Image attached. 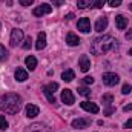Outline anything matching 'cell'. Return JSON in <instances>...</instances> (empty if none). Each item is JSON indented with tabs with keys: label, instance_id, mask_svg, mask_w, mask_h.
Wrapping results in <instances>:
<instances>
[{
	"label": "cell",
	"instance_id": "1",
	"mask_svg": "<svg viewBox=\"0 0 132 132\" xmlns=\"http://www.w3.org/2000/svg\"><path fill=\"white\" fill-rule=\"evenodd\" d=\"M22 108V97L14 92H8L0 97V109L5 114H17Z\"/></svg>",
	"mask_w": 132,
	"mask_h": 132
},
{
	"label": "cell",
	"instance_id": "2",
	"mask_svg": "<svg viewBox=\"0 0 132 132\" xmlns=\"http://www.w3.org/2000/svg\"><path fill=\"white\" fill-rule=\"evenodd\" d=\"M117 46V40L111 35H103V37H98L94 40L92 46H91V51L92 54L95 55H101V54H106L112 49H115Z\"/></svg>",
	"mask_w": 132,
	"mask_h": 132
},
{
	"label": "cell",
	"instance_id": "3",
	"mask_svg": "<svg viewBox=\"0 0 132 132\" xmlns=\"http://www.w3.org/2000/svg\"><path fill=\"white\" fill-rule=\"evenodd\" d=\"M22 42H23V31L22 29H12L11 31V38H9V45L12 48H15Z\"/></svg>",
	"mask_w": 132,
	"mask_h": 132
},
{
	"label": "cell",
	"instance_id": "4",
	"mask_svg": "<svg viewBox=\"0 0 132 132\" xmlns=\"http://www.w3.org/2000/svg\"><path fill=\"white\" fill-rule=\"evenodd\" d=\"M118 81H120V77H118L117 74H114V72H106V74H103V83H104L106 86H115Z\"/></svg>",
	"mask_w": 132,
	"mask_h": 132
},
{
	"label": "cell",
	"instance_id": "5",
	"mask_svg": "<svg viewBox=\"0 0 132 132\" xmlns=\"http://www.w3.org/2000/svg\"><path fill=\"white\" fill-rule=\"evenodd\" d=\"M51 12H52V6L48 5V3H42L40 6H37V8L32 11V14L35 15V17H42V15H45V14H51Z\"/></svg>",
	"mask_w": 132,
	"mask_h": 132
},
{
	"label": "cell",
	"instance_id": "6",
	"mask_svg": "<svg viewBox=\"0 0 132 132\" xmlns=\"http://www.w3.org/2000/svg\"><path fill=\"white\" fill-rule=\"evenodd\" d=\"M77 28H78V31H81L83 34H88L91 31V22H89V19L88 17L80 19L78 23H77Z\"/></svg>",
	"mask_w": 132,
	"mask_h": 132
},
{
	"label": "cell",
	"instance_id": "7",
	"mask_svg": "<svg viewBox=\"0 0 132 132\" xmlns=\"http://www.w3.org/2000/svg\"><path fill=\"white\" fill-rule=\"evenodd\" d=\"M62 101H63L65 104H68V106H71V104L75 103L74 94H72L71 89H63V91H62Z\"/></svg>",
	"mask_w": 132,
	"mask_h": 132
},
{
	"label": "cell",
	"instance_id": "8",
	"mask_svg": "<svg viewBox=\"0 0 132 132\" xmlns=\"http://www.w3.org/2000/svg\"><path fill=\"white\" fill-rule=\"evenodd\" d=\"M80 106H81V109H85V111H88L91 114H98L100 112V108L95 103H91V101H81Z\"/></svg>",
	"mask_w": 132,
	"mask_h": 132
},
{
	"label": "cell",
	"instance_id": "9",
	"mask_svg": "<svg viewBox=\"0 0 132 132\" xmlns=\"http://www.w3.org/2000/svg\"><path fill=\"white\" fill-rule=\"evenodd\" d=\"M89 125H91V120H88V118H77L72 121V128H75V129H85Z\"/></svg>",
	"mask_w": 132,
	"mask_h": 132
},
{
	"label": "cell",
	"instance_id": "10",
	"mask_svg": "<svg viewBox=\"0 0 132 132\" xmlns=\"http://www.w3.org/2000/svg\"><path fill=\"white\" fill-rule=\"evenodd\" d=\"M78 66H80V71H83V72H88L91 69V60L88 59V55H81L80 57Z\"/></svg>",
	"mask_w": 132,
	"mask_h": 132
},
{
	"label": "cell",
	"instance_id": "11",
	"mask_svg": "<svg viewBox=\"0 0 132 132\" xmlns=\"http://www.w3.org/2000/svg\"><path fill=\"white\" fill-rule=\"evenodd\" d=\"M40 114V109H38V106H35V104H26V117L28 118H34V117H37Z\"/></svg>",
	"mask_w": 132,
	"mask_h": 132
},
{
	"label": "cell",
	"instance_id": "12",
	"mask_svg": "<svg viewBox=\"0 0 132 132\" xmlns=\"http://www.w3.org/2000/svg\"><path fill=\"white\" fill-rule=\"evenodd\" d=\"M115 25H117L118 29H125V28L128 26V17H125V15H121V14L115 15Z\"/></svg>",
	"mask_w": 132,
	"mask_h": 132
},
{
	"label": "cell",
	"instance_id": "13",
	"mask_svg": "<svg viewBox=\"0 0 132 132\" xmlns=\"http://www.w3.org/2000/svg\"><path fill=\"white\" fill-rule=\"evenodd\" d=\"M28 132H51V129L45 125H40V123H34L32 126H29Z\"/></svg>",
	"mask_w": 132,
	"mask_h": 132
},
{
	"label": "cell",
	"instance_id": "14",
	"mask_svg": "<svg viewBox=\"0 0 132 132\" xmlns=\"http://www.w3.org/2000/svg\"><path fill=\"white\" fill-rule=\"evenodd\" d=\"M66 43H68L69 46H78V45H80V38H78L74 32H69L66 35Z\"/></svg>",
	"mask_w": 132,
	"mask_h": 132
},
{
	"label": "cell",
	"instance_id": "15",
	"mask_svg": "<svg viewBox=\"0 0 132 132\" xmlns=\"http://www.w3.org/2000/svg\"><path fill=\"white\" fill-rule=\"evenodd\" d=\"M106 28H108V19L106 17H100L97 20V23H95V31L97 32H103Z\"/></svg>",
	"mask_w": 132,
	"mask_h": 132
},
{
	"label": "cell",
	"instance_id": "16",
	"mask_svg": "<svg viewBox=\"0 0 132 132\" xmlns=\"http://www.w3.org/2000/svg\"><path fill=\"white\" fill-rule=\"evenodd\" d=\"M45 46H46V34H45V32H40V34H38V37H37L35 48H37L38 51H42Z\"/></svg>",
	"mask_w": 132,
	"mask_h": 132
},
{
	"label": "cell",
	"instance_id": "17",
	"mask_svg": "<svg viewBox=\"0 0 132 132\" xmlns=\"http://www.w3.org/2000/svg\"><path fill=\"white\" fill-rule=\"evenodd\" d=\"M14 75H15V80L17 81H25L28 78V72L25 69H22V68H17V71H15Z\"/></svg>",
	"mask_w": 132,
	"mask_h": 132
},
{
	"label": "cell",
	"instance_id": "18",
	"mask_svg": "<svg viewBox=\"0 0 132 132\" xmlns=\"http://www.w3.org/2000/svg\"><path fill=\"white\" fill-rule=\"evenodd\" d=\"M74 78H75V72L72 69H66L65 72L62 74V80L63 81H72Z\"/></svg>",
	"mask_w": 132,
	"mask_h": 132
},
{
	"label": "cell",
	"instance_id": "19",
	"mask_svg": "<svg viewBox=\"0 0 132 132\" xmlns=\"http://www.w3.org/2000/svg\"><path fill=\"white\" fill-rule=\"evenodd\" d=\"M25 63H26V68H28L29 71H34V69H35V66H37V59L32 57V55H28V57H26V60H25Z\"/></svg>",
	"mask_w": 132,
	"mask_h": 132
},
{
	"label": "cell",
	"instance_id": "20",
	"mask_svg": "<svg viewBox=\"0 0 132 132\" xmlns=\"http://www.w3.org/2000/svg\"><path fill=\"white\" fill-rule=\"evenodd\" d=\"M43 94L46 95V98L49 100V103H55V97H54L52 91L48 88V85H46V86H43Z\"/></svg>",
	"mask_w": 132,
	"mask_h": 132
},
{
	"label": "cell",
	"instance_id": "21",
	"mask_svg": "<svg viewBox=\"0 0 132 132\" xmlns=\"http://www.w3.org/2000/svg\"><path fill=\"white\" fill-rule=\"evenodd\" d=\"M92 3H94V0H77V6H78L80 9L88 8V6H91Z\"/></svg>",
	"mask_w": 132,
	"mask_h": 132
},
{
	"label": "cell",
	"instance_id": "22",
	"mask_svg": "<svg viewBox=\"0 0 132 132\" xmlns=\"http://www.w3.org/2000/svg\"><path fill=\"white\" fill-rule=\"evenodd\" d=\"M101 100H103V103H104V104H108V106H109V104L114 101V97H112L111 94H104V95L101 97Z\"/></svg>",
	"mask_w": 132,
	"mask_h": 132
},
{
	"label": "cell",
	"instance_id": "23",
	"mask_svg": "<svg viewBox=\"0 0 132 132\" xmlns=\"http://www.w3.org/2000/svg\"><path fill=\"white\" fill-rule=\"evenodd\" d=\"M131 91H132V86L129 85V83H125V85H123V88H121V94L128 95V94H129Z\"/></svg>",
	"mask_w": 132,
	"mask_h": 132
},
{
	"label": "cell",
	"instance_id": "24",
	"mask_svg": "<svg viewBox=\"0 0 132 132\" xmlns=\"http://www.w3.org/2000/svg\"><path fill=\"white\" fill-rule=\"evenodd\" d=\"M78 94L83 95V97H89L91 95V91L88 88H78Z\"/></svg>",
	"mask_w": 132,
	"mask_h": 132
},
{
	"label": "cell",
	"instance_id": "25",
	"mask_svg": "<svg viewBox=\"0 0 132 132\" xmlns=\"http://www.w3.org/2000/svg\"><path fill=\"white\" fill-rule=\"evenodd\" d=\"M0 129H8V121H6V118L3 117V115H0Z\"/></svg>",
	"mask_w": 132,
	"mask_h": 132
},
{
	"label": "cell",
	"instance_id": "26",
	"mask_svg": "<svg viewBox=\"0 0 132 132\" xmlns=\"http://www.w3.org/2000/svg\"><path fill=\"white\" fill-rule=\"evenodd\" d=\"M6 57H8V51L5 49V46L0 45V60H3V59H6Z\"/></svg>",
	"mask_w": 132,
	"mask_h": 132
},
{
	"label": "cell",
	"instance_id": "27",
	"mask_svg": "<svg viewBox=\"0 0 132 132\" xmlns=\"http://www.w3.org/2000/svg\"><path fill=\"white\" fill-rule=\"evenodd\" d=\"M31 42H32V40H31V37H28V38L25 40V43L22 45V46H23V49H31V45H32Z\"/></svg>",
	"mask_w": 132,
	"mask_h": 132
},
{
	"label": "cell",
	"instance_id": "28",
	"mask_svg": "<svg viewBox=\"0 0 132 132\" xmlns=\"http://www.w3.org/2000/svg\"><path fill=\"white\" fill-rule=\"evenodd\" d=\"M108 3L112 6V8H118L121 5V0H108Z\"/></svg>",
	"mask_w": 132,
	"mask_h": 132
},
{
	"label": "cell",
	"instance_id": "29",
	"mask_svg": "<svg viewBox=\"0 0 132 132\" xmlns=\"http://www.w3.org/2000/svg\"><path fill=\"white\" fill-rule=\"evenodd\" d=\"M83 83H85V85H92V83H94V78H92L91 75H86V77L83 78Z\"/></svg>",
	"mask_w": 132,
	"mask_h": 132
},
{
	"label": "cell",
	"instance_id": "30",
	"mask_svg": "<svg viewBox=\"0 0 132 132\" xmlns=\"http://www.w3.org/2000/svg\"><path fill=\"white\" fill-rule=\"evenodd\" d=\"M48 88H49L52 92H55V89H59V85H57L55 81H52V83H49V85H48Z\"/></svg>",
	"mask_w": 132,
	"mask_h": 132
},
{
	"label": "cell",
	"instance_id": "31",
	"mask_svg": "<svg viewBox=\"0 0 132 132\" xmlns=\"http://www.w3.org/2000/svg\"><path fill=\"white\" fill-rule=\"evenodd\" d=\"M19 3L23 5V6H29V5H32L34 3V0H19Z\"/></svg>",
	"mask_w": 132,
	"mask_h": 132
},
{
	"label": "cell",
	"instance_id": "32",
	"mask_svg": "<svg viewBox=\"0 0 132 132\" xmlns=\"http://www.w3.org/2000/svg\"><path fill=\"white\" fill-rule=\"evenodd\" d=\"M104 2H106V0H95V8H103Z\"/></svg>",
	"mask_w": 132,
	"mask_h": 132
},
{
	"label": "cell",
	"instance_id": "33",
	"mask_svg": "<svg viewBox=\"0 0 132 132\" xmlns=\"http://www.w3.org/2000/svg\"><path fill=\"white\" fill-rule=\"evenodd\" d=\"M52 3L55 6H62V5H65V0H52Z\"/></svg>",
	"mask_w": 132,
	"mask_h": 132
},
{
	"label": "cell",
	"instance_id": "34",
	"mask_svg": "<svg viewBox=\"0 0 132 132\" xmlns=\"http://www.w3.org/2000/svg\"><path fill=\"white\" fill-rule=\"evenodd\" d=\"M125 128H128V129H132V118H129V120L125 123Z\"/></svg>",
	"mask_w": 132,
	"mask_h": 132
},
{
	"label": "cell",
	"instance_id": "35",
	"mask_svg": "<svg viewBox=\"0 0 132 132\" xmlns=\"http://www.w3.org/2000/svg\"><path fill=\"white\" fill-rule=\"evenodd\" d=\"M123 111H125V112H128V111H132V103H131V104H128V106H125V108H123Z\"/></svg>",
	"mask_w": 132,
	"mask_h": 132
},
{
	"label": "cell",
	"instance_id": "36",
	"mask_svg": "<svg viewBox=\"0 0 132 132\" xmlns=\"http://www.w3.org/2000/svg\"><path fill=\"white\" fill-rule=\"evenodd\" d=\"M126 40H132V31H129V32H126Z\"/></svg>",
	"mask_w": 132,
	"mask_h": 132
},
{
	"label": "cell",
	"instance_id": "37",
	"mask_svg": "<svg viewBox=\"0 0 132 132\" xmlns=\"http://www.w3.org/2000/svg\"><path fill=\"white\" fill-rule=\"evenodd\" d=\"M66 19H68V20H72V19H74V14H72V12H71V14H68V15H66Z\"/></svg>",
	"mask_w": 132,
	"mask_h": 132
},
{
	"label": "cell",
	"instance_id": "38",
	"mask_svg": "<svg viewBox=\"0 0 132 132\" xmlns=\"http://www.w3.org/2000/svg\"><path fill=\"white\" fill-rule=\"evenodd\" d=\"M129 54H131V55H132V49H131V51H129Z\"/></svg>",
	"mask_w": 132,
	"mask_h": 132
},
{
	"label": "cell",
	"instance_id": "39",
	"mask_svg": "<svg viewBox=\"0 0 132 132\" xmlns=\"http://www.w3.org/2000/svg\"><path fill=\"white\" fill-rule=\"evenodd\" d=\"M129 8H131V9H132V3H131V6H129Z\"/></svg>",
	"mask_w": 132,
	"mask_h": 132
}]
</instances>
